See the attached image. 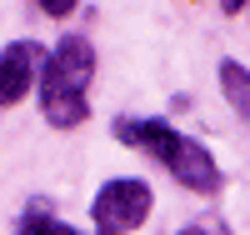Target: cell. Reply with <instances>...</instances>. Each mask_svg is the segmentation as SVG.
Instances as JSON below:
<instances>
[{"label": "cell", "mask_w": 250, "mask_h": 235, "mask_svg": "<svg viewBox=\"0 0 250 235\" xmlns=\"http://www.w3.org/2000/svg\"><path fill=\"white\" fill-rule=\"evenodd\" d=\"M115 140L140 150V155H150L155 165H165L190 195L210 200V195L225 190V175H220L215 155L205 150L195 135H185V130H175V125H165V120H130V115H120L115 120Z\"/></svg>", "instance_id": "cell-1"}, {"label": "cell", "mask_w": 250, "mask_h": 235, "mask_svg": "<svg viewBox=\"0 0 250 235\" xmlns=\"http://www.w3.org/2000/svg\"><path fill=\"white\" fill-rule=\"evenodd\" d=\"M90 80H95V45L85 35H65L50 55H40V115L55 130H75L90 120Z\"/></svg>", "instance_id": "cell-2"}, {"label": "cell", "mask_w": 250, "mask_h": 235, "mask_svg": "<svg viewBox=\"0 0 250 235\" xmlns=\"http://www.w3.org/2000/svg\"><path fill=\"white\" fill-rule=\"evenodd\" d=\"M150 205H155V195H150L145 180H130V175L105 180L95 190V200H90L95 235H130V230H140L150 220Z\"/></svg>", "instance_id": "cell-3"}, {"label": "cell", "mask_w": 250, "mask_h": 235, "mask_svg": "<svg viewBox=\"0 0 250 235\" xmlns=\"http://www.w3.org/2000/svg\"><path fill=\"white\" fill-rule=\"evenodd\" d=\"M35 70H40V45L35 40H10L0 50V110L25 100V90L35 85Z\"/></svg>", "instance_id": "cell-4"}, {"label": "cell", "mask_w": 250, "mask_h": 235, "mask_svg": "<svg viewBox=\"0 0 250 235\" xmlns=\"http://www.w3.org/2000/svg\"><path fill=\"white\" fill-rule=\"evenodd\" d=\"M220 95L230 100V110L250 125V65H240V60H220Z\"/></svg>", "instance_id": "cell-5"}, {"label": "cell", "mask_w": 250, "mask_h": 235, "mask_svg": "<svg viewBox=\"0 0 250 235\" xmlns=\"http://www.w3.org/2000/svg\"><path fill=\"white\" fill-rule=\"evenodd\" d=\"M15 235H80V230H75V225H65V220H55L45 205H30L25 215H20Z\"/></svg>", "instance_id": "cell-6"}, {"label": "cell", "mask_w": 250, "mask_h": 235, "mask_svg": "<svg viewBox=\"0 0 250 235\" xmlns=\"http://www.w3.org/2000/svg\"><path fill=\"white\" fill-rule=\"evenodd\" d=\"M35 5H40V10H45L50 20H65V15H70V10L80 5V0H35Z\"/></svg>", "instance_id": "cell-7"}, {"label": "cell", "mask_w": 250, "mask_h": 235, "mask_svg": "<svg viewBox=\"0 0 250 235\" xmlns=\"http://www.w3.org/2000/svg\"><path fill=\"white\" fill-rule=\"evenodd\" d=\"M245 5H250V0H220V10H225V15H240Z\"/></svg>", "instance_id": "cell-8"}, {"label": "cell", "mask_w": 250, "mask_h": 235, "mask_svg": "<svg viewBox=\"0 0 250 235\" xmlns=\"http://www.w3.org/2000/svg\"><path fill=\"white\" fill-rule=\"evenodd\" d=\"M175 235H210L205 225H185V230H175Z\"/></svg>", "instance_id": "cell-9"}]
</instances>
